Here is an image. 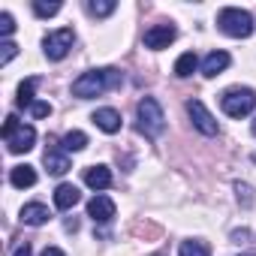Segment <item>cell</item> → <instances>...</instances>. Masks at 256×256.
I'll return each mask as SVG.
<instances>
[{"label":"cell","mask_w":256,"mask_h":256,"mask_svg":"<svg viewBox=\"0 0 256 256\" xmlns=\"http://www.w3.org/2000/svg\"><path fill=\"white\" fill-rule=\"evenodd\" d=\"M60 145H64V151H84V148H88V136H84L82 130H70V133L60 139Z\"/></svg>","instance_id":"ffe728a7"},{"label":"cell","mask_w":256,"mask_h":256,"mask_svg":"<svg viewBox=\"0 0 256 256\" xmlns=\"http://www.w3.org/2000/svg\"><path fill=\"white\" fill-rule=\"evenodd\" d=\"M124 82V72L114 70V66H102V70H88L82 72L76 82H72V96L78 100H90V96H100L112 88H120Z\"/></svg>","instance_id":"6da1fadb"},{"label":"cell","mask_w":256,"mask_h":256,"mask_svg":"<svg viewBox=\"0 0 256 256\" xmlns=\"http://www.w3.org/2000/svg\"><path fill=\"white\" fill-rule=\"evenodd\" d=\"M34 90H36V78H24L18 84V96H16V106L18 108H30L36 100H34Z\"/></svg>","instance_id":"ac0fdd59"},{"label":"cell","mask_w":256,"mask_h":256,"mask_svg":"<svg viewBox=\"0 0 256 256\" xmlns=\"http://www.w3.org/2000/svg\"><path fill=\"white\" fill-rule=\"evenodd\" d=\"M178 256H211V247L199 238H190V241H181Z\"/></svg>","instance_id":"d6986e66"},{"label":"cell","mask_w":256,"mask_h":256,"mask_svg":"<svg viewBox=\"0 0 256 256\" xmlns=\"http://www.w3.org/2000/svg\"><path fill=\"white\" fill-rule=\"evenodd\" d=\"M16 54H18V46H16V42H10V40H6V42H4V46H0V66H6V64H10V60H12V58H16Z\"/></svg>","instance_id":"603a6c76"},{"label":"cell","mask_w":256,"mask_h":256,"mask_svg":"<svg viewBox=\"0 0 256 256\" xmlns=\"http://www.w3.org/2000/svg\"><path fill=\"white\" fill-rule=\"evenodd\" d=\"M229 64H232V58H229L226 52H211V54H205V60H202V76H205V78H214V76H220Z\"/></svg>","instance_id":"4fadbf2b"},{"label":"cell","mask_w":256,"mask_h":256,"mask_svg":"<svg viewBox=\"0 0 256 256\" xmlns=\"http://www.w3.org/2000/svg\"><path fill=\"white\" fill-rule=\"evenodd\" d=\"M84 184H88L90 190H108V187H112V169L102 166V163L84 169Z\"/></svg>","instance_id":"7c38bea8"},{"label":"cell","mask_w":256,"mask_h":256,"mask_svg":"<svg viewBox=\"0 0 256 256\" xmlns=\"http://www.w3.org/2000/svg\"><path fill=\"white\" fill-rule=\"evenodd\" d=\"M0 34H4V36H12L16 34V22H12L10 12H0Z\"/></svg>","instance_id":"cb8c5ba5"},{"label":"cell","mask_w":256,"mask_h":256,"mask_svg":"<svg viewBox=\"0 0 256 256\" xmlns=\"http://www.w3.org/2000/svg\"><path fill=\"white\" fill-rule=\"evenodd\" d=\"M18 126H22V124H18V118H16V114H10V118H6V124H4V139H6V142L18 133Z\"/></svg>","instance_id":"d4e9b609"},{"label":"cell","mask_w":256,"mask_h":256,"mask_svg":"<svg viewBox=\"0 0 256 256\" xmlns=\"http://www.w3.org/2000/svg\"><path fill=\"white\" fill-rule=\"evenodd\" d=\"M220 106L229 118H247L256 108V90L253 88H229L220 96Z\"/></svg>","instance_id":"277c9868"},{"label":"cell","mask_w":256,"mask_h":256,"mask_svg":"<svg viewBox=\"0 0 256 256\" xmlns=\"http://www.w3.org/2000/svg\"><path fill=\"white\" fill-rule=\"evenodd\" d=\"M30 114H34V118H48V114H52V102L36 100V102L30 106Z\"/></svg>","instance_id":"484cf974"},{"label":"cell","mask_w":256,"mask_h":256,"mask_svg":"<svg viewBox=\"0 0 256 256\" xmlns=\"http://www.w3.org/2000/svg\"><path fill=\"white\" fill-rule=\"evenodd\" d=\"M40 256H66V253H64L60 247H46V250H42Z\"/></svg>","instance_id":"4316f807"},{"label":"cell","mask_w":256,"mask_h":256,"mask_svg":"<svg viewBox=\"0 0 256 256\" xmlns=\"http://www.w3.org/2000/svg\"><path fill=\"white\" fill-rule=\"evenodd\" d=\"M42 163H46V169H48L52 175H66V172H70V157H66L64 145H52V148L46 151Z\"/></svg>","instance_id":"30bf717a"},{"label":"cell","mask_w":256,"mask_h":256,"mask_svg":"<svg viewBox=\"0 0 256 256\" xmlns=\"http://www.w3.org/2000/svg\"><path fill=\"white\" fill-rule=\"evenodd\" d=\"M60 12V4L58 0H52V4H46V0H34V16L36 18H52Z\"/></svg>","instance_id":"7402d4cb"},{"label":"cell","mask_w":256,"mask_h":256,"mask_svg":"<svg viewBox=\"0 0 256 256\" xmlns=\"http://www.w3.org/2000/svg\"><path fill=\"white\" fill-rule=\"evenodd\" d=\"M196 66H199L196 52H184V54L175 60V76H178V78H187V76H193V72H196Z\"/></svg>","instance_id":"e0dca14e"},{"label":"cell","mask_w":256,"mask_h":256,"mask_svg":"<svg viewBox=\"0 0 256 256\" xmlns=\"http://www.w3.org/2000/svg\"><path fill=\"white\" fill-rule=\"evenodd\" d=\"M217 24H220V30H223L226 36H235V40H244V36L253 34V18H250V12H247V10H238V6L220 10Z\"/></svg>","instance_id":"3957f363"},{"label":"cell","mask_w":256,"mask_h":256,"mask_svg":"<svg viewBox=\"0 0 256 256\" xmlns=\"http://www.w3.org/2000/svg\"><path fill=\"white\" fill-rule=\"evenodd\" d=\"M94 124L100 126L102 133L114 136V133L120 130V112H118V108H108V106H106V108H96V112H94Z\"/></svg>","instance_id":"8fae6325"},{"label":"cell","mask_w":256,"mask_h":256,"mask_svg":"<svg viewBox=\"0 0 256 256\" xmlns=\"http://www.w3.org/2000/svg\"><path fill=\"white\" fill-rule=\"evenodd\" d=\"M34 142H36V130H34L30 124H22L18 133L6 142V148H10V154H28L34 148Z\"/></svg>","instance_id":"9c48e42d"},{"label":"cell","mask_w":256,"mask_h":256,"mask_svg":"<svg viewBox=\"0 0 256 256\" xmlns=\"http://www.w3.org/2000/svg\"><path fill=\"white\" fill-rule=\"evenodd\" d=\"M78 199H82V193H78L76 184H58V190H54V208L70 211V208L78 205Z\"/></svg>","instance_id":"5bb4252c"},{"label":"cell","mask_w":256,"mask_h":256,"mask_svg":"<svg viewBox=\"0 0 256 256\" xmlns=\"http://www.w3.org/2000/svg\"><path fill=\"white\" fill-rule=\"evenodd\" d=\"M114 10H118L114 0H90V4H88V12L96 16V18H106V16H112Z\"/></svg>","instance_id":"44dd1931"},{"label":"cell","mask_w":256,"mask_h":256,"mask_svg":"<svg viewBox=\"0 0 256 256\" xmlns=\"http://www.w3.org/2000/svg\"><path fill=\"white\" fill-rule=\"evenodd\" d=\"M12 256H30V244L24 241L22 247H16V253H12Z\"/></svg>","instance_id":"83f0119b"},{"label":"cell","mask_w":256,"mask_h":256,"mask_svg":"<svg viewBox=\"0 0 256 256\" xmlns=\"http://www.w3.org/2000/svg\"><path fill=\"white\" fill-rule=\"evenodd\" d=\"M136 126H139V133L145 139H160L163 130H166V114H163V106L154 100V96H145L139 100L136 106Z\"/></svg>","instance_id":"7a4b0ae2"},{"label":"cell","mask_w":256,"mask_h":256,"mask_svg":"<svg viewBox=\"0 0 256 256\" xmlns=\"http://www.w3.org/2000/svg\"><path fill=\"white\" fill-rule=\"evenodd\" d=\"M10 184L12 187H18V190H24V187H34L36 184V169L34 166H12V172H10Z\"/></svg>","instance_id":"2e32d148"},{"label":"cell","mask_w":256,"mask_h":256,"mask_svg":"<svg viewBox=\"0 0 256 256\" xmlns=\"http://www.w3.org/2000/svg\"><path fill=\"white\" fill-rule=\"evenodd\" d=\"M48 208L42 205V202H28L24 208H22V220L28 223V226H42V223H48Z\"/></svg>","instance_id":"9a60e30c"},{"label":"cell","mask_w":256,"mask_h":256,"mask_svg":"<svg viewBox=\"0 0 256 256\" xmlns=\"http://www.w3.org/2000/svg\"><path fill=\"white\" fill-rule=\"evenodd\" d=\"M187 114H190V120H193V126L202 133V136H217V120H214V114L205 108V102L202 100H190L187 102Z\"/></svg>","instance_id":"8992f818"},{"label":"cell","mask_w":256,"mask_h":256,"mask_svg":"<svg viewBox=\"0 0 256 256\" xmlns=\"http://www.w3.org/2000/svg\"><path fill=\"white\" fill-rule=\"evenodd\" d=\"M72 42H76L72 28H60V30L46 34V40H42V52H46V58H48V60H64V58L70 54Z\"/></svg>","instance_id":"5b68a950"},{"label":"cell","mask_w":256,"mask_h":256,"mask_svg":"<svg viewBox=\"0 0 256 256\" xmlns=\"http://www.w3.org/2000/svg\"><path fill=\"white\" fill-rule=\"evenodd\" d=\"M241 256H256V253H241Z\"/></svg>","instance_id":"f546056e"},{"label":"cell","mask_w":256,"mask_h":256,"mask_svg":"<svg viewBox=\"0 0 256 256\" xmlns=\"http://www.w3.org/2000/svg\"><path fill=\"white\" fill-rule=\"evenodd\" d=\"M175 36H178V30L172 24H154L151 30H145V46L160 52V48H169L175 42Z\"/></svg>","instance_id":"52a82bcc"},{"label":"cell","mask_w":256,"mask_h":256,"mask_svg":"<svg viewBox=\"0 0 256 256\" xmlns=\"http://www.w3.org/2000/svg\"><path fill=\"white\" fill-rule=\"evenodd\" d=\"M88 217H90L94 223H108V220L114 217V202H112L108 196L96 193V196L88 202Z\"/></svg>","instance_id":"ba28073f"},{"label":"cell","mask_w":256,"mask_h":256,"mask_svg":"<svg viewBox=\"0 0 256 256\" xmlns=\"http://www.w3.org/2000/svg\"><path fill=\"white\" fill-rule=\"evenodd\" d=\"M250 133H253V136H256V118H253V124H250Z\"/></svg>","instance_id":"f1b7e54d"}]
</instances>
